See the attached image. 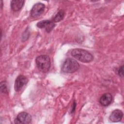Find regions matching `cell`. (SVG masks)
I'll return each mask as SVG.
<instances>
[{
  "label": "cell",
  "instance_id": "11",
  "mask_svg": "<svg viewBox=\"0 0 124 124\" xmlns=\"http://www.w3.org/2000/svg\"><path fill=\"white\" fill-rule=\"evenodd\" d=\"M65 12L62 10H60L59 12L56 14L55 16L53 18V21L54 22H58L62 20L64 17L65 16Z\"/></svg>",
  "mask_w": 124,
  "mask_h": 124
},
{
  "label": "cell",
  "instance_id": "8",
  "mask_svg": "<svg viewBox=\"0 0 124 124\" xmlns=\"http://www.w3.org/2000/svg\"><path fill=\"white\" fill-rule=\"evenodd\" d=\"M112 101V96L110 93H104L99 99L100 104L103 107H107L110 105Z\"/></svg>",
  "mask_w": 124,
  "mask_h": 124
},
{
  "label": "cell",
  "instance_id": "2",
  "mask_svg": "<svg viewBox=\"0 0 124 124\" xmlns=\"http://www.w3.org/2000/svg\"><path fill=\"white\" fill-rule=\"evenodd\" d=\"M35 62L38 69L42 72H47L51 65L49 57L46 55H41L36 57Z\"/></svg>",
  "mask_w": 124,
  "mask_h": 124
},
{
  "label": "cell",
  "instance_id": "3",
  "mask_svg": "<svg viewBox=\"0 0 124 124\" xmlns=\"http://www.w3.org/2000/svg\"><path fill=\"white\" fill-rule=\"evenodd\" d=\"M79 64L74 59L67 58L63 62L62 70L64 73H73L76 72L79 68Z\"/></svg>",
  "mask_w": 124,
  "mask_h": 124
},
{
  "label": "cell",
  "instance_id": "12",
  "mask_svg": "<svg viewBox=\"0 0 124 124\" xmlns=\"http://www.w3.org/2000/svg\"><path fill=\"white\" fill-rule=\"evenodd\" d=\"M0 91L2 93H7L8 92L7 87L5 82L2 81L0 83Z\"/></svg>",
  "mask_w": 124,
  "mask_h": 124
},
{
  "label": "cell",
  "instance_id": "1",
  "mask_svg": "<svg viewBox=\"0 0 124 124\" xmlns=\"http://www.w3.org/2000/svg\"><path fill=\"white\" fill-rule=\"evenodd\" d=\"M71 54L74 58L82 62H90L93 59V57L90 52L81 48L72 49Z\"/></svg>",
  "mask_w": 124,
  "mask_h": 124
},
{
  "label": "cell",
  "instance_id": "13",
  "mask_svg": "<svg viewBox=\"0 0 124 124\" xmlns=\"http://www.w3.org/2000/svg\"><path fill=\"white\" fill-rule=\"evenodd\" d=\"M118 74L120 77H124V65H122L119 67L118 70Z\"/></svg>",
  "mask_w": 124,
  "mask_h": 124
},
{
  "label": "cell",
  "instance_id": "10",
  "mask_svg": "<svg viewBox=\"0 0 124 124\" xmlns=\"http://www.w3.org/2000/svg\"><path fill=\"white\" fill-rule=\"evenodd\" d=\"M25 1L14 0L11 1V8L14 11L16 12L20 10L24 5Z\"/></svg>",
  "mask_w": 124,
  "mask_h": 124
},
{
  "label": "cell",
  "instance_id": "6",
  "mask_svg": "<svg viewBox=\"0 0 124 124\" xmlns=\"http://www.w3.org/2000/svg\"><path fill=\"white\" fill-rule=\"evenodd\" d=\"M28 82V79L23 75H19L16 78L15 82V90L16 92L20 91Z\"/></svg>",
  "mask_w": 124,
  "mask_h": 124
},
{
  "label": "cell",
  "instance_id": "14",
  "mask_svg": "<svg viewBox=\"0 0 124 124\" xmlns=\"http://www.w3.org/2000/svg\"><path fill=\"white\" fill-rule=\"evenodd\" d=\"M1 9L2 8V5H3V1L1 0Z\"/></svg>",
  "mask_w": 124,
  "mask_h": 124
},
{
  "label": "cell",
  "instance_id": "5",
  "mask_svg": "<svg viewBox=\"0 0 124 124\" xmlns=\"http://www.w3.org/2000/svg\"><path fill=\"white\" fill-rule=\"evenodd\" d=\"M45 5L44 4L38 2L35 4L32 7L31 11V16L33 18L40 16L44 12Z\"/></svg>",
  "mask_w": 124,
  "mask_h": 124
},
{
  "label": "cell",
  "instance_id": "4",
  "mask_svg": "<svg viewBox=\"0 0 124 124\" xmlns=\"http://www.w3.org/2000/svg\"><path fill=\"white\" fill-rule=\"evenodd\" d=\"M32 120L31 115L26 112H21L16 116L15 120V124H30Z\"/></svg>",
  "mask_w": 124,
  "mask_h": 124
},
{
  "label": "cell",
  "instance_id": "9",
  "mask_svg": "<svg viewBox=\"0 0 124 124\" xmlns=\"http://www.w3.org/2000/svg\"><path fill=\"white\" fill-rule=\"evenodd\" d=\"M123 116V111L120 109L113 110L109 116V120L112 122H120Z\"/></svg>",
  "mask_w": 124,
  "mask_h": 124
},
{
  "label": "cell",
  "instance_id": "7",
  "mask_svg": "<svg viewBox=\"0 0 124 124\" xmlns=\"http://www.w3.org/2000/svg\"><path fill=\"white\" fill-rule=\"evenodd\" d=\"M55 24L54 23L49 20H44L39 21L37 24V26L41 29L44 28L47 32H50L54 29Z\"/></svg>",
  "mask_w": 124,
  "mask_h": 124
}]
</instances>
